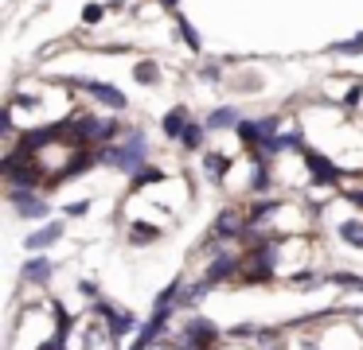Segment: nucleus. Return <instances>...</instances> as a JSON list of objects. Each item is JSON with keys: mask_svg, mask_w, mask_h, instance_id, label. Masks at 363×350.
Segmentation results:
<instances>
[{"mask_svg": "<svg viewBox=\"0 0 363 350\" xmlns=\"http://www.w3.org/2000/svg\"><path fill=\"white\" fill-rule=\"evenodd\" d=\"M246 191H250V194H266V191H269V160H250Z\"/></svg>", "mask_w": 363, "mask_h": 350, "instance_id": "4468645a", "label": "nucleus"}, {"mask_svg": "<svg viewBox=\"0 0 363 350\" xmlns=\"http://www.w3.org/2000/svg\"><path fill=\"white\" fill-rule=\"evenodd\" d=\"M238 272H242V257L219 245V253H215L203 269V280L215 288V284H227V280H238Z\"/></svg>", "mask_w": 363, "mask_h": 350, "instance_id": "20e7f679", "label": "nucleus"}, {"mask_svg": "<svg viewBox=\"0 0 363 350\" xmlns=\"http://www.w3.org/2000/svg\"><path fill=\"white\" fill-rule=\"evenodd\" d=\"M160 238V230L152 222H133L129 226V245H152Z\"/></svg>", "mask_w": 363, "mask_h": 350, "instance_id": "6ab92c4d", "label": "nucleus"}, {"mask_svg": "<svg viewBox=\"0 0 363 350\" xmlns=\"http://www.w3.org/2000/svg\"><path fill=\"white\" fill-rule=\"evenodd\" d=\"M344 199L352 202V206H359V210H363V187H359V191H344Z\"/></svg>", "mask_w": 363, "mask_h": 350, "instance_id": "7c9ffc66", "label": "nucleus"}, {"mask_svg": "<svg viewBox=\"0 0 363 350\" xmlns=\"http://www.w3.org/2000/svg\"><path fill=\"white\" fill-rule=\"evenodd\" d=\"M359 98H363V86H352V90H347V98H344V105L355 109V105H359Z\"/></svg>", "mask_w": 363, "mask_h": 350, "instance_id": "cd10ccee", "label": "nucleus"}, {"mask_svg": "<svg viewBox=\"0 0 363 350\" xmlns=\"http://www.w3.org/2000/svg\"><path fill=\"white\" fill-rule=\"evenodd\" d=\"M242 233H246V214H242V210H235V206H227V210L215 214L207 241H211V245H223V241H235V238L242 241Z\"/></svg>", "mask_w": 363, "mask_h": 350, "instance_id": "7ed1b4c3", "label": "nucleus"}, {"mask_svg": "<svg viewBox=\"0 0 363 350\" xmlns=\"http://www.w3.org/2000/svg\"><path fill=\"white\" fill-rule=\"evenodd\" d=\"M203 78H207V82H219V78H223V70L211 62V66H203Z\"/></svg>", "mask_w": 363, "mask_h": 350, "instance_id": "2f4dec72", "label": "nucleus"}, {"mask_svg": "<svg viewBox=\"0 0 363 350\" xmlns=\"http://www.w3.org/2000/svg\"><path fill=\"white\" fill-rule=\"evenodd\" d=\"M118 311H121V308H113L110 300H102V296H98V300L90 303V315H94V319H102V323H110V319L118 315Z\"/></svg>", "mask_w": 363, "mask_h": 350, "instance_id": "393cba45", "label": "nucleus"}, {"mask_svg": "<svg viewBox=\"0 0 363 350\" xmlns=\"http://www.w3.org/2000/svg\"><path fill=\"white\" fill-rule=\"evenodd\" d=\"M160 8H168V12H176V4H180V0H157Z\"/></svg>", "mask_w": 363, "mask_h": 350, "instance_id": "473e14b6", "label": "nucleus"}, {"mask_svg": "<svg viewBox=\"0 0 363 350\" xmlns=\"http://www.w3.org/2000/svg\"><path fill=\"white\" fill-rule=\"evenodd\" d=\"M79 292H82V296H86V300H90V303H94V300H98V284H90V280H82V284H79Z\"/></svg>", "mask_w": 363, "mask_h": 350, "instance_id": "c756f323", "label": "nucleus"}, {"mask_svg": "<svg viewBox=\"0 0 363 350\" xmlns=\"http://www.w3.org/2000/svg\"><path fill=\"white\" fill-rule=\"evenodd\" d=\"M258 350H285V342H269V346H258Z\"/></svg>", "mask_w": 363, "mask_h": 350, "instance_id": "72a5a7b5", "label": "nucleus"}, {"mask_svg": "<svg viewBox=\"0 0 363 350\" xmlns=\"http://www.w3.org/2000/svg\"><path fill=\"white\" fill-rule=\"evenodd\" d=\"M94 160L102 163V168H113V171H125V175H133V171L145 168V160H149V140H145V132H129L125 144H102L94 152Z\"/></svg>", "mask_w": 363, "mask_h": 350, "instance_id": "f257e3e1", "label": "nucleus"}, {"mask_svg": "<svg viewBox=\"0 0 363 350\" xmlns=\"http://www.w3.org/2000/svg\"><path fill=\"white\" fill-rule=\"evenodd\" d=\"M188 124H191V113H188V105H176V109H168V113L160 117V132H164V136H172V140H180Z\"/></svg>", "mask_w": 363, "mask_h": 350, "instance_id": "ddd939ff", "label": "nucleus"}, {"mask_svg": "<svg viewBox=\"0 0 363 350\" xmlns=\"http://www.w3.org/2000/svg\"><path fill=\"white\" fill-rule=\"evenodd\" d=\"M160 179H164V171H160V168H149V163H145L141 171H133V179H129V187H133V191H141V187H149V183H160Z\"/></svg>", "mask_w": 363, "mask_h": 350, "instance_id": "412c9836", "label": "nucleus"}, {"mask_svg": "<svg viewBox=\"0 0 363 350\" xmlns=\"http://www.w3.org/2000/svg\"><path fill=\"white\" fill-rule=\"evenodd\" d=\"M207 132H211V129H207V124H196V121H191L188 129H184L180 144L188 148V152H199V148H203V140H207Z\"/></svg>", "mask_w": 363, "mask_h": 350, "instance_id": "aec40b11", "label": "nucleus"}, {"mask_svg": "<svg viewBox=\"0 0 363 350\" xmlns=\"http://www.w3.org/2000/svg\"><path fill=\"white\" fill-rule=\"evenodd\" d=\"M51 315H55V339L67 342V339H71V331H74V315L59 300H51Z\"/></svg>", "mask_w": 363, "mask_h": 350, "instance_id": "f3484780", "label": "nucleus"}, {"mask_svg": "<svg viewBox=\"0 0 363 350\" xmlns=\"http://www.w3.org/2000/svg\"><path fill=\"white\" fill-rule=\"evenodd\" d=\"M336 233H340V241L363 249V218H344V222L336 226Z\"/></svg>", "mask_w": 363, "mask_h": 350, "instance_id": "a211bd4d", "label": "nucleus"}, {"mask_svg": "<svg viewBox=\"0 0 363 350\" xmlns=\"http://www.w3.org/2000/svg\"><path fill=\"white\" fill-rule=\"evenodd\" d=\"M9 202L16 206V214L20 218H48L51 214V202L48 199H40L35 191H24V187H9Z\"/></svg>", "mask_w": 363, "mask_h": 350, "instance_id": "6e6552de", "label": "nucleus"}, {"mask_svg": "<svg viewBox=\"0 0 363 350\" xmlns=\"http://www.w3.org/2000/svg\"><path fill=\"white\" fill-rule=\"evenodd\" d=\"M133 74H137V82H141V86H152V82L160 78V66H157V62H149V59H145V62H137V70H133Z\"/></svg>", "mask_w": 363, "mask_h": 350, "instance_id": "b1692460", "label": "nucleus"}, {"mask_svg": "<svg viewBox=\"0 0 363 350\" xmlns=\"http://www.w3.org/2000/svg\"><path fill=\"white\" fill-rule=\"evenodd\" d=\"M71 86H79L82 93H90V98L102 101V105L113 109V113H121V109L129 105V98L118 90V86H110V82H94V78H71Z\"/></svg>", "mask_w": 363, "mask_h": 350, "instance_id": "423d86ee", "label": "nucleus"}, {"mask_svg": "<svg viewBox=\"0 0 363 350\" xmlns=\"http://www.w3.org/2000/svg\"><path fill=\"white\" fill-rule=\"evenodd\" d=\"M332 51L336 54H363V35L347 39V43H332Z\"/></svg>", "mask_w": 363, "mask_h": 350, "instance_id": "a878e982", "label": "nucleus"}, {"mask_svg": "<svg viewBox=\"0 0 363 350\" xmlns=\"http://www.w3.org/2000/svg\"><path fill=\"white\" fill-rule=\"evenodd\" d=\"M305 168H308L313 187H336L340 179H344V168H340V163H332L328 156L316 152V148H308V152H305Z\"/></svg>", "mask_w": 363, "mask_h": 350, "instance_id": "39448f33", "label": "nucleus"}, {"mask_svg": "<svg viewBox=\"0 0 363 350\" xmlns=\"http://www.w3.org/2000/svg\"><path fill=\"white\" fill-rule=\"evenodd\" d=\"M94 163H98V160H94V148H79V152L71 156V163H67V168L59 171L55 179H51V183H71V179H79L82 171H90Z\"/></svg>", "mask_w": 363, "mask_h": 350, "instance_id": "9b49d317", "label": "nucleus"}, {"mask_svg": "<svg viewBox=\"0 0 363 350\" xmlns=\"http://www.w3.org/2000/svg\"><path fill=\"white\" fill-rule=\"evenodd\" d=\"M235 132H238V140L246 144V152H254V148H262L269 136L281 132V121H277V117H258V121H242Z\"/></svg>", "mask_w": 363, "mask_h": 350, "instance_id": "0eeeda50", "label": "nucleus"}, {"mask_svg": "<svg viewBox=\"0 0 363 350\" xmlns=\"http://www.w3.org/2000/svg\"><path fill=\"white\" fill-rule=\"evenodd\" d=\"M102 16H106L102 4H86V8H82V23H98Z\"/></svg>", "mask_w": 363, "mask_h": 350, "instance_id": "bb28decb", "label": "nucleus"}, {"mask_svg": "<svg viewBox=\"0 0 363 350\" xmlns=\"http://www.w3.org/2000/svg\"><path fill=\"white\" fill-rule=\"evenodd\" d=\"M176 28H180V39H184V47H188V51H199V47H203V43H199V31L188 23V16L176 12Z\"/></svg>", "mask_w": 363, "mask_h": 350, "instance_id": "4be33fe9", "label": "nucleus"}, {"mask_svg": "<svg viewBox=\"0 0 363 350\" xmlns=\"http://www.w3.org/2000/svg\"><path fill=\"white\" fill-rule=\"evenodd\" d=\"M133 331H141V319H137V311H129V308H121L118 315L106 323V334H110V342H121L125 334H133Z\"/></svg>", "mask_w": 363, "mask_h": 350, "instance_id": "f8f14e48", "label": "nucleus"}, {"mask_svg": "<svg viewBox=\"0 0 363 350\" xmlns=\"http://www.w3.org/2000/svg\"><path fill=\"white\" fill-rule=\"evenodd\" d=\"M51 276H55V261L43 253H35L32 261H24V269H20V280L24 284H35V288H48Z\"/></svg>", "mask_w": 363, "mask_h": 350, "instance_id": "1a4fd4ad", "label": "nucleus"}, {"mask_svg": "<svg viewBox=\"0 0 363 350\" xmlns=\"http://www.w3.org/2000/svg\"><path fill=\"white\" fill-rule=\"evenodd\" d=\"M86 210H90V199H82V202H71V206H67V214H71V218H82Z\"/></svg>", "mask_w": 363, "mask_h": 350, "instance_id": "c85d7f7f", "label": "nucleus"}, {"mask_svg": "<svg viewBox=\"0 0 363 350\" xmlns=\"http://www.w3.org/2000/svg\"><path fill=\"white\" fill-rule=\"evenodd\" d=\"M238 124H242V117H238L230 105H219V109L207 113V129H238Z\"/></svg>", "mask_w": 363, "mask_h": 350, "instance_id": "dca6fc26", "label": "nucleus"}, {"mask_svg": "<svg viewBox=\"0 0 363 350\" xmlns=\"http://www.w3.org/2000/svg\"><path fill=\"white\" fill-rule=\"evenodd\" d=\"M328 284H336V288H355V292H363V276H355V272H328Z\"/></svg>", "mask_w": 363, "mask_h": 350, "instance_id": "5701e85b", "label": "nucleus"}, {"mask_svg": "<svg viewBox=\"0 0 363 350\" xmlns=\"http://www.w3.org/2000/svg\"><path fill=\"white\" fill-rule=\"evenodd\" d=\"M203 171H207V179H211V183H223V179H227V171H230V156L203 152Z\"/></svg>", "mask_w": 363, "mask_h": 350, "instance_id": "2eb2a0df", "label": "nucleus"}, {"mask_svg": "<svg viewBox=\"0 0 363 350\" xmlns=\"http://www.w3.org/2000/svg\"><path fill=\"white\" fill-rule=\"evenodd\" d=\"M63 230H67V226L55 218V222H48V226H40V230L28 233V238H24V249H28V253H43V249H51L55 241H63Z\"/></svg>", "mask_w": 363, "mask_h": 350, "instance_id": "9d476101", "label": "nucleus"}, {"mask_svg": "<svg viewBox=\"0 0 363 350\" xmlns=\"http://www.w3.org/2000/svg\"><path fill=\"white\" fill-rule=\"evenodd\" d=\"M223 334L227 331H223L219 323H211V319H203V315H188L180 323V339H172L168 346L172 350H215Z\"/></svg>", "mask_w": 363, "mask_h": 350, "instance_id": "f03ea898", "label": "nucleus"}]
</instances>
